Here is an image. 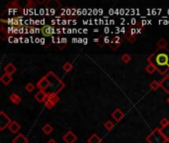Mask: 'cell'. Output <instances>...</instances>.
<instances>
[{
  "label": "cell",
  "instance_id": "6da1fadb",
  "mask_svg": "<svg viewBox=\"0 0 169 143\" xmlns=\"http://www.w3.org/2000/svg\"><path fill=\"white\" fill-rule=\"evenodd\" d=\"M147 62L152 64L160 74H166L169 72V50L157 49L149 56Z\"/></svg>",
  "mask_w": 169,
  "mask_h": 143
},
{
  "label": "cell",
  "instance_id": "7a4b0ae2",
  "mask_svg": "<svg viewBox=\"0 0 169 143\" xmlns=\"http://www.w3.org/2000/svg\"><path fill=\"white\" fill-rule=\"evenodd\" d=\"M45 76L48 78V80L50 82V88H48L47 90H46V92H47V94H58L62 90H63L64 86H65V84H64V82H62V80H60V78H58V76H56V74L53 72L50 71Z\"/></svg>",
  "mask_w": 169,
  "mask_h": 143
},
{
  "label": "cell",
  "instance_id": "3957f363",
  "mask_svg": "<svg viewBox=\"0 0 169 143\" xmlns=\"http://www.w3.org/2000/svg\"><path fill=\"white\" fill-rule=\"evenodd\" d=\"M145 140L147 143H166L167 140L163 136V134L161 133L160 128H154L151 132L147 136Z\"/></svg>",
  "mask_w": 169,
  "mask_h": 143
},
{
  "label": "cell",
  "instance_id": "277c9868",
  "mask_svg": "<svg viewBox=\"0 0 169 143\" xmlns=\"http://www.w3.org/2000/svg\"><path fill=\"white\" fill-rule=\"evenodd\" d=\"M12 123V120L10 117L6 114L4 111H0V130H4L6 127H9V125Z\"/></svg>",
  "mask_w": 169,
  "mask_h": 143
},
{
  "label": "cell",
  "instance_id": "5b68a950",
  "mask_svg": "<svg viewBox=\"0 0 169 143\" xmlns=\"http://www.w3.org/2000/svg\"><path fill=\"white\" fill-rule=\"evenodd\" d=\"M41 33H42V35L45 37H51L55 33V30L51 25H45V26L41 29Z\"/></svg>",
  "mask_w": 169,
  "mask_h": 143
},
{
  "label": "cell",
  "instance_id": "8992f818",
  "mask_svg": "<svg viewBox=\"0 0 169 143\" xmlns=\"http://www.w3.org/2000/svg\"><path fill=\"white\" fill-rule=\"evenodd\" d=\"M37 88H39V90H45V92L50 88V82L48 80V78L46 76H43L37 82Z\"/></svg>",
  "mask_w": 169,
  "mask_h": 143
},
{
  "label": "cell",
  "instance_id": "52a82bcc",
  "mask_svg": "<svg viewBox=\"0 0 169 143\" xmlns=\"http://www.w3.org/2000/svg\"><path fill=\"white\" fill-rule=\"evenodd\" d=\"M62 139L65 143H74L77 140V136L72 131H67L62 136Z\"/></svg>",
  "mask_w": 169,
  "mask_h": 143
},
{
  "label": "cell",
  "instance_id": "ba28073f",
  "mask_svg": "<svg viewBox=\"0 0 169 143\" xmlns=\"http://www.w3.org/2000/svg\"><path fill=\"white\" fill-rule=\"evenodd\" d=\"M112 117L114 118L116 121H118V122H120L121 120H122L123 118L125 117V113L123 112L122 110H121L120 108H116L114 111L112 112Z\"/></svg>",
  "mask_w": 169,
  "mask_h": 143
},
{
  "label": "cell",
  "instance_id": "9c48e42d",
  "mask_svg": "<svg viewBox=\"0 0 169 143\" xmlns=\"http://www.w3.org/2000/svg\"><path fill=\"white\" fill-rule=\"evenodd\" d=\"M160 88L169 94V76H166L160 80Z\"/></svg>",
  "mask_w": 169,
  "mask_h": 143
},
{
  "label": "cell",
  "instance_id": "30bf717a",
  "mask_svg": "<svg viewBox=\"0 0 169 143\" xmlns=\"http://www.w3.org/2000/svg\"><path fill=\"white\" fill-rule=\"evenodd\" d=\"M16 71H17V69H16V67L14 66V64H12V63L7 64V65L4 67V72H5V74H10V76L15 74Z\"/></svg>",
  "mask_w": 169,
  "mask_h": 143
},
{
  "label": "cell",
  "instance_id": "8fae6325",
  "mask_svg": "<svg viewBox=\"0 0 169 143\" xmlns=\"http://www.w3.org/2000/svg\"><path fill=\"white\" fill-rule=\"evenodd\" d=\"M47 95H48L47 92H45V90H39V92L35 94V98H36L39 102H45L46 98H47Z\"/></svg>",
  "mask_w": 169,
  "mask_h": 143
},
{
  "label": "cell",
  "instance_id": "7c38bea8",
  "mask_svg": "<svg viewBox=\"0 0 169 143\" xmlns=\"http://www.w3.org/2000/svg\"><path fill=\"white\" fill-rule=\"evenodd\" d=\"M28 142H29L28 138L22 133H19L13 139V143H28Z\"/></svg>",
  "mask_w": 169,
  "mask_h": 143
},
{
  "label": "cell",
  "instance_id": "4fadbf2b",
  "mask_svg": "<svg viewBox=\"0 0 169 143\" xmlns=\"http://www.w3.org/2000/svg\"><path fill=\"white\" fill-rule=\"evenodd\" d=\"M9 130L12 132V133H14V134H16L17 132L19 131V130L21 129V125L18 123V122H16V121H12V123L9 125Z\"/></svg>",
  "mask_w": 169,
  "mask_h": 143
},
{
  "label": "cell",
  "instance_id": "5bb4252c",
  "mask_svg": "<svg viewBox=\"0 0 169 143\" xmlns=\"http://www.w3.org/2000/svg\"><path fill=\"white\" fill-rule=\"evenodd\" d=\"M9 99L12 103H14V104H19V103L21 102V100H22V98H21L20 95H18L17 94H15V92H13V94H10Z\"/></svg>",
  "mask_w": 169,
  "mask_h": 143
},
{
  "label": "cell",
  "instance_id": "9a60e30c",
  "mask_svg": "<svg viewBox=\"0 0 169 143\" xmlns=\"http://www.w3.org/2000/svg\"><path fill=\"white\" fill-rule=\"evenodd\" d=\"M0 80H1V82H3L4 84L8 86V84L12 82V76H10V74H4L1 76V78H0Z\"/></svg>",
  "mask_w": 169,
  "mask_h": 143
},
{
  "label": "cell",
  "instance_id": "2e32d148",
  "mask_svg": "<svg viewBox=\"0 0 169 143\" xmlns=\"http://www.w3.org/2000/svg\"><path fill=\"white\" fill-rule=\"evenodd\" d=\"M156 46H157L158 49H167L168 42L164 38H161V39H159V41H158L157 43H156Z\"/></svg>",
  "mask_w": 169,
  "mask_h": 143
},
{
  "label": "cell",
  "instance_id": "e0dca14e",
  "mask_svg": "<svg viewBox=\"0 0 169 143\" xmlns=\"http://www.w3.org/2000/svg\"><path fill=\"white\" fill-rule=\"evenodd\" d=\"M102 139L100 136H98L97 134H92L90 137L87 139V142L88 143H101Z\"/></svg>",
  "mask_w": 169,
  "mask_h": 143
},
{
  "label": "cell",
  "instance_id": "ac0fdd59",
  "mask_svg": "<svg viewBox=\"0 0 169 143\" xmlns=\"http://www.w3.org/2000/svg\"><path fill=\"white\" fill-rule=\"evenodd\" d=\"M121 45V38L120 37H115L114 39L111 41V47L112 50H116L117 48Z\"/></svg>",
  "mask_w": 169,
  "mask_h": 143
},
{
  "label": "cell",
  "instance_id": "d6986e66",
  "mask_svg": "<svg viewBox=\"0 0 169 143\" xmlns=\"http://www.w3.org/2000/svg\"><path fill=\"white\" fill-rule=\"evenodd\" d=\"M53 126H51L50 123H47V124H45V125L43 126V131H44V133L47 134V135L51 134V132H53Z\"/></svg>",
  "mask_w": 169,
  "mask_h": 143
},
{
  "label": "cell",
  "instance_id": "ffe728a7",
  "mask_svg": "<svg viewBox=\"0 0 169 143\" xmlns=\"http://www.w3.org/2000/svg\"><path fill=\"white\" fill-rule=\"evenodd\" d=\"M160 130H161V133L163 134V136L166 138L167 142L169 141V124H167L164 127H160Z\"/></svg>",
  "mask_w": 169,
  "mask_h": 143
},
{
  "label": "cell",
  "instance_id": "44dd1931",
  "mask_svg": "<svg viewBox=\"0 0 169 143\" xmlns=\"http://www.w3.org/2000/svg\"><path fill=\"white\" fill-rule=\"evenodd\" d=\"M159 88H160V82H157V80H152V82L149 84V88L151 90H157Z\"/></svg>",
  "mask_w": 169,
  "mask_h": 143
},
{
  "label": "cell",
  "instance_id": "7402d4cb",
  "mask_svg": "<svg viewBox=\"0 0 169 143\" xmlns=\"http://www.w3.org/2000/svg\"><path fill=\"white\" fill-rule=\"evenodd\" d=\"M47 98H49L50 100H51L53 103H55V104L58 102V100H59V97H58V95L55 94H48Z\"/></svg>",
  "mask_w": 169,
  "mask_h": 143
},
{
  "label": "cell",
  "instance_id": "603a6c76",
  "mask_svg": "<svg viewBox=\"0 0 169 143\" xmlns=\"http://www.w3.org/2000/svg\"><path fill=\"white\" fill-rule=\"evenodd\" d=\"M62 69H63L64 72H69L72 71V69H73V65H72L71 63H69V62H66V63H64L63 66H62Z\"/></svg>",
  "mask_w": 169,
  "mask_h": 143
},
{
  "label": "cell",
  "instance_id": "cb8c5ba5",
  "mask_svg": "<svg viewBox=\"0 0 169 143\" xmlns=\"http://www.w3.org/2000/svg\"><path fill=\"white\" fill-rule=\"evenodd\" d=\"M157 70H156V68L154 67L152 64H149V65L145 67V72H147V74H152L154 72H156Z\"/></svg>",
  "mask_w": 169,
  "mask_h": 143
},
{
  "label": "cell",
  "instance_id": "d4e9b609",
  "mask_svg": "<svg viewBox=\"0 0 169 143\" xmlns=\"http://www.w3.org/2000/svg\"><path fill=\"white\" fill-rule=\"evenodd\" d=\"M44 103H45V106L47 107L48 109H51L55 105V103H53V101L50 100L49 98H46V100H45V102H44Z\"/></svg>",
  "mask_w": 169,
  "mask_h": 143
},
{
  "label": "cell",
  "instance_id": "484cf974",
  "mask_svg": "<svg viewBox=\"0 0 169 143\" xmlns=\"http://www.w3.org/2000/svg\"><path fill=\"white\" fill-rule=\"evenodd\" d=\"M114 123L111 121V120H108V121H106L105 123H104V127L106 128L107 130H109V131H111V130L114 128Z\"/></svg>",
  "mask_w": 169,
  "mask_h": 143
},
{
  "label": "cell",
  "instance_id": "4316f807",
  "mask_svg": "<svg viewBox=\"0 0 169 143\" xmlns=\"http://www.w3.org/2000/svg\"><path fill=\"white\" fill-rule=\"evenodd\" d=\"M131 57L130 54H124V55L122 56V62H124L125 64H128L129 62L131 61Z\"/></svg>",
  "mask_w": 169,
  "mask_h": 143
},
{
  "label": "cell",
  "instance_id": "83f0119b",
  "mask_svg": "<svg viewBox=\"0 0 169 143\" xmlns=\"http://www.w3.org/2000/svg\"><path fill=\"white\" fill-rule=\"evenodd\" d=\"M34 90H35V86L32 82H28V84H26V90L28 92H32Z\"/></svg>",
  "mask_w": 169,
  "mask_h": 143
},
{
  "label": "cell",
  "instance_id": "f1b7e54d",
  "mask_svg": "<svg viewBox=\"0 0 169 143\" xmlns=\"http://www.w3.org/2000/svg\"><path fill=\"white\" fill-rule=\"evenodd\" d=\"M160 126L161 127H164V126H166L167 124H169V119L168 118H166V117H163L161 120H160Z\"/></svg>",
  "mask_w": 169,
  "mask_h": 143
},
{
  "label": "cell",
  "instance_id": "f546056e",
  "mask_svg": "<svg viewBox=\"0 0 169 143\" xmlns=\"http://www.w3.org/2000/svg\"><path fill=\"white\" fill-rule=\"evenodd\" d=\"M47 143H57V142H56L55 139H50Z\"/></svg>",
  "mask_w": 169,
  "mask_h": 143
},
{
  "label": "cell",
  "instance_id": "4dcf8cb0",
  "mask_svg": "<svg viewBox=\"0 0 169 143\" xmlns=\"http://www.w3.org/2000/svg\"><path fill=\"white\" fill-rule=\"evenodd\" d=\"M104 42H105V43H109V38H108V37H106V38L104 39Z\"/></svg>",
  "mask_w": 169,
  "mask_h": 143
},
{
  "label": "cell",
  "instance_id": "1f68e13d",
  "mask_svg": "<svg viewBox=\"0 0 169 143\" xmlns=\"http://www.w3.org/2000/svg\"><path fill=\"white\" fill-rule=\"evenodd\" d=\"M167 103H169V97H168V98H167Z\"/></svg>",
  "mask_w": 169,
  "mask_h": 143
}]
</instances>
